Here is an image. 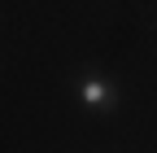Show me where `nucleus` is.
Listing matches in <instances>:
<instances>
[{"instance_id":"obj_1","label":"nucleus","mask_w":157,"mask_h":153,"mask_svg":"<svg viewBox=\"0 0 157 153\" xmlns=\"http://www.w3.org/2000/svg\"><path fill=\"white\" fill-rule=\"evenodd\" d=\"M78 105H83V109H92V114H109V109L118 105V88L105 79V74L87 70L83 79H78Z\"/></svg>"}]
</instances>
